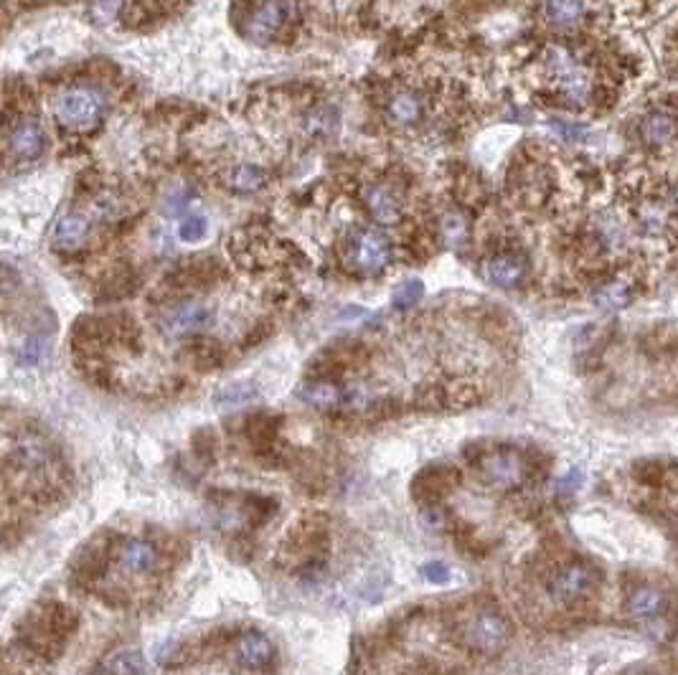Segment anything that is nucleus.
Here are the masks:
<instances>
[{
    "label": "nucleus",
    "instance_id": "f257e3e1",
    "mask_svg": "<svg viewBox=\"0 0 678 675\" xmlns=\"http://www.w3.org/2000/svg\"><path fill=\"white\" fill-rule=\"evenodd\" d=\"M102 112H105V97L89 86H72L56 99V117L72 130L95 127L102 120Z\"/></svg>",
    "mask_w": 678,
    "mask_h": 675
},
{
    "label": "nucleus",
    "instance_id": "f03ea898",
    "mask_svg": "<svg viewBox=\"0 0 678 675\" xmlns=\"http://www.w3.org/2000/svg\"><path fill=\"white\" fill-rule=\"evenodd\" d=\"M483 482L494 491H516L529 480L526 460L513 450H494L478 460Z\"/></svg>",
    "mask_w": 678,
    "mask_h": 675
},
{
    "label": "nucleus",
    "instance_id": "7ed1b4c3",
    "mask_svg": "<svg viewBox=\"0 0 678 675\" xmlns=\"http://www.w3.org/2000/svg\"><path fill=\"white\" fill-rule=\"evenodd\" d=\"M463 640L468 642L470 650L483 655H498L511 642V625L501 614L478 612L470 617L463 627Z\"/></svg>",
    "mask_w": 678,
    "mask_h": 675
},
{
    "label": "nucleus",
    "instance_id": "20e7f679",
    "mask_svg": "<svg viewBox=\"0 0 678 675\" xmlns=\"http://www.w3.org/2000/svg\"><path fill=\"white\" fill-rule=\"evenodd\" d=\"M348 262L364 274H379L392 262V244L376 229H358L348 239Z\"/></svg>",
    "mask_w": 678,
    "mask_h": 675
},
{
    "label": "nucleus",
    "instance_id": "39448f33",
    "mask_svg": "<svg viewBox=\"0 0 678 675\" xmlns=\"http://www.w3.org/2000/svg\"><path fill=\"white\" fill-rule=\"evenodd\" d=\"M546 66L549 74L554 76L559 92L572 102H587L593 94V79L582 69L580 64H574V59L569 56L564 49H549L546 51Z\"/></svg>",
    "mask_w": 678,
    "mask_h": 675
},
{
    "label": "nucleus",
    "instance_id": "423d86ee",
    "mask_svg": "<svg viewBox=\"0 0 678 675\" xmlns=\"http://www.w3.org/2000/svg\"><path fill=\"white\" fill-rule=\"evenodd\" d=\"M214 323V310L198 300H185L181 305L165 310L161 318V331L165 338H188L206 331Z\"/></svg>",
    "mask_w": 678,
    "mask_h": 675
},
{
    "label": "nucleus",
    "instance_id": "0eeeda50",
    "mask_svg": "<svg viewBox=\"0 0 678 675\" xmlns=\"http://www.w3.org/2000/svg\"><path fill=\"white\" fill-rule=\"evenodd\" d=\"M597 571L587 564H567L562 566L549 584V591L556 601L562 604H577V601L587 600L594 590H597Z\"/></svg>",
    "mask_w": 678,
    "mask_h": 675
},
{
    "label": "nucleus",
    "instance_id": "6e6552de",
    "mask_svg": "<svg viewBox=\"0 0 678 675\" xmlns=\"http://www.w3.org/2000/svg\"><path fill=\"white\" fill-rule=\"evenodd\" d=\"M297 15V0H264L249 18V36L264 44L280 36L284 25Z\"/></svg>",
    "mask_w": 678,
    "mask_h": 675
},
{
    "label": "nucleus",
    "instance_id": "1a4fd4ad",
    "mask_svg": "<svg viewBox=\"0 0 678 675\" xmlns=\"http://www.w3.org/2000/svg\"><path fill=\"white\" fill-rule=\"evenodd\" d=\"M483 280L491 283L494 287H501V290H511V287H518V284L526 280V259L521 254H513V252H501V254H494L483 262Z\"/></svg>",
    "mask_w": 678,
    "mask_h": 675
},
{
    "label": "nucleus",
    "instance_id": "9d476101",
    "mask_svg": "<svg viewBox=\"0 0 678 675\" xmlns=\"http://www.w3.org/2000/svg\"><path fill=\"white\" fill-rule=\"evenodd\" d=\"M274 660V648L272 642L262 632H244L239 635L234 642V663L244 670H252V673H259V670H267Z\"/></svg>",
    "mask_w": 678,
    "mask_h": 675
},
{
    "label": "nucleus",
    "instance_id": "9b49d317",
    "mask_svg": "<svg viewBox=\"0 0 678 675\" xmlns=\"http://www.w3.org/2000/svg\"><path fill=\"white\" fill-rule=\"evenodd\" d=\"M364 203H366V209L369 213L384 226H392V223L402 222V216H404V203L399 201L392 188H386V185H366V191H364Z\"/></svg>",
    "mask_w": 678,
    "mask_h": 675
},
{
    "label": "nucleus",
    "instance_id": "f8f14e48",
    "mask_svg": "<svg viewBox=\"0 0 678 675\" xmlns=\"http://www.w3.org/2000/svg\"><path fill=\"white\" fill-rule=\"evenodd\" d=\"M386 117L396 127H414L424 120V99L414 89H399L386 102Z\"/></svg>",
    "mask_w": 678,
    "mask_h": 675
},
{
    "label": "nucleus",
    "instance_id": "ddd939ff",
    "mask_svg": "<svg viewBox=\"0 0 678 675\" xmlns=\"http://www.w3.org/2000/svg\"><path fill=\"white\" fill-rule=\"evenodd\" d=\"M117 556H120V566L130 574H150L161 561L158 549L145 539H127L120 546Z\"/></svg>",
    "mask_w": 678,
    "mask_h": 675
},
{
    "label": "nucleus",
    "instance_id": "4468645a",
    "mask_svg": "<svg viewBox=\"0 0 678 675\" xmlns=\"http://www.w3.org/2000/svg\"><path fill=\"white\" fill-rule=\"evenodd\" d=\"M668 594L658 587H635L625 600V610L638 620H653L666 612Z\"/></svg>",
    "mask_w": 678,
    "mask_h": 675
},
{
    "label": "nucleus",
    "instance_id": "2eb2a0df",
    "mask_svg": "<svg viewBox=\"0 0 678 675\" xmlns=\"http://www.w3.org/2000/svg\"><path fill=\"white\" fill-rule=\"evenodd\" d=\"M86 236H89V222L85 216L82 213H66L54 226L51 242L62 252H72V249H79L85 244Z\"/></svg>",
    "mask_w": 678,
    "mask_h": 675
},
{
    "label": "nucleus",
    "instance_id": "dca6fc26",
    "mask_svg": "<svg viewBox=\"0 0 678 675\" xmlns=\"http://www.w3.org/2000/svg\"><path fill=\"white\" fill-rule=\"evenodd\" d=\"M641 137L645 145L651 148H666L673 143L676 137V123H673V114L668 112L655 110L651 114H645L641 123Z\"/></svg>",
    "mask_w": 678,
    "mask_h": 675
},
{
    "label": "nucleus",
    "instance_id": "f3484780",
    "mask_svg": "<svg viewBox=\"0 0 678 675\" xmlns=\"http://www.w3.org/2000/svg\"><path fill=\"white\" fill-rule=\"evenodd\" d=\"M8 145L18 160H36L44 150V130L36 123H21L8 137Z\"/></svg>",
    "mask_w": 678,
    "mask_h": 675
},
{
    "label": "nucleus",
    "instance_id": "a211bd4d",
    "mask_svg": "<svg viewBox=\"0 0 678 675\" xmlns=\"http://www.w3.org/2000/svg\"><path fill=\"white\" fill-rule=\"evenodd\" d=\"M543 15L556 28H577L587 15V3L584 0H546Z\"/></svg>",
    "mask_w": 678,
    "mask_h": 675
},
{
    "label": "nucleus",
    "instance_id": "6ab92c4d",
    "mask_svg": "<svg viewBox=\"0 0 678 675\" xmlns=\"http://www.w3.org/2000/svg\"><path fill=\"white\" fill-rule=\"evenodd\" d=\"M300 396L305 404L321 409V412H331V409L344 406V389L334 381H313L308 386H303Z\"/></svg>",
    "mask_w": 678,
    "mask_h": 675
},
{
    "label": "nucleus",
    "instance_id": "aec40b11",
    "mask_svg": "<svg viewBox=\"0 0 678 675\" xmlns=\"http://www.w3.org/2000/svg\"><path fill=\"white\" fill-rule=\"evenodd\" d=\"M270 181V175L264 168H259V165H236L232 171L226 173V188L229 191H234V194H257L259 188H264Z\"/></svg>",
    "mask_w": 678,
    "mask_h": 675
},
{
    "label": "nucleus",
    "instance_id": "412c9836",
    "mask_svg": "<svg viewBox=\"0 0 678 675\" xmlns=\"http://www.w3.org/2000/svg\"><path fill=\"white\" fill-rule=\"evenodd\" d=\"M338 110H334L331 104H318L305 114V133L310 137H318V140H325V137H334L338 133Z\"/></svg>",
    "mask_w": 678,
    "mask_h": 675
},
{
    "label": "nucleus",
    "instance_id": "4be33fe9",
    "mask_svg": "<svg viewBox=\"0 0 678 675\" xmlns=\"http://www.w3.org/2000/svg\"><path fill=\"white\" fill-rule=\"evenodd\" d=\"M145 660L137 650H117L110 655L95 675H143Z\"/></svg>",
    "mask_w": 678,
    "mask_h": 675
},
{
    "label": "nucleus",
    "instance_id": "5701e85b",
    "mask_svg": "<svg viewBox=\"0 0 678 675\" xmlns=\"http://www.w3.org/2000/svg\"><path fill=\"white\" fill-rule=\"evenodd\" d=\"M440 232H443L444 244L453 246V249H463V246L468 244L470 236L468 216L463 211H447V213H443V219H440Z\"/></svg>",
    "mask_w": 678,
    "mask_h": 675
},
{
    "label": "nucleus",
    "instance_id": "b1692460",
    "mask_svg": "<svg viewBox=\"0 0 678 675\" xmlns=\"http://www.w3.org/2000/svg\"><path fill=\"white\" fill-rule=\"evenodd\" d=\"M630 300H633V287L628 283H623V280L607 283L594 293V305L600 307V310H607V313L628 307Z\"/></svg>",
    "mask_w": 678,
    "mask_h": 675
},
{
    "label": "nucleus",
    "instance_id": "393cba45",
    "mask_svg": "<svg viewBox=\"0 0 678 675\" xmlns=\"http://www.w3.org/2000/svg\"><path fill=\"white\" fill-rule=\"evenodd\" d=\"M49 358V341L46 338H28L18 351L21 366H41Z\"/></svg>",
    "mask_w": 678,
    "mask_h": 675
},
{
    "label": "nucleus",
    "instance_id": "a878e982",
    "mask_svg": "<svg viewBox=\"0 0 678 675\" xmlns=\"http://www.w3.org/2000/svg\"><path fill=\"white\" fill-rule=\"evenodd\" d=\"M422 295H424V284L420 280H407V283H402L394 290V295H392V303L399 310H407L414 303H420Z\"/></svg>",
    "mask_w": 678,
    "mask_h": 675
},
{
    "label": "nucleus",
    "instance_id": "bb28decb",
    "mask_svg": "<svg viewBox=\"0 0 678 675\" xmlns=\"http://www.w3.org/2000/svg\"><path fill=\"white\" fill-rule=\"evenodd\" d=\"M125 0H95L89 5V18L97 25H110L120 11H123Z\"/></svg>",
    "mask_w": 678,
    "mask_h": 675
},
{
    "label": "nucleus",
    "instance_id": "cd10ccee",
    "mask_svg": "<svg viewBox=\"0 0 678 675\" xmlns=\"http://www.w3.org/2000/svg\"><path fill=\"white\" fill-rule=\"evenodd\" d=\"M206 219L204 216H188L184 223H181V229H178V233H181V239L184 242H201L204 236H206Z\"/></svg>",
    "mask_w": 678,
    "mask_h": 675
},
{
    "label": "nucleus",
    "instance_id": "c85d7f7f",
    "mask_svg": "<svg viewBox=\"0 0 678 675\" xmlns=\"http://www.w3.org/2000/svg\"><path fill=\"white\" fill-rule=\"evenodd\" d=\"M554 130H556V133H562V135L567 137V140H580V137L587 135V127H582V124L556 123Z\"/></svg>",
    "mask_w": 678,
    "mask_h": 675
},
{
    "label": "nucleus",
    "instance_id": "c756f323",
    "mask_svg": "<svg viewBox=\"0 0 678 675\" xmlns=\"http://www.w3.org/2000/svg\"><path fill=\"white\" fill-rule=\"evenodd\" d=\"M254 396V389H249V386H236L234 392L229 389V392L224 393V402H229V404H239V402H247Z\"/></svg>",
    "mask_w": 678,
    "mask_h": 675
},
{
    "label": "nucleus",
    "instance_id": "7c9ffc66",
    "mask_svg": "<svg viewBox=\"0 0 678 675\" xmlns=\"http://www.w3.org/2000/svg\"><path fill=\"white\" fill-rule=\"evenodd\" d=\"M424 577L430 581H447V569H444V564H427L424 566Z\"/></svg>",
    "mask_w": 678,
    "mask_h": 675
}]
</instances>
